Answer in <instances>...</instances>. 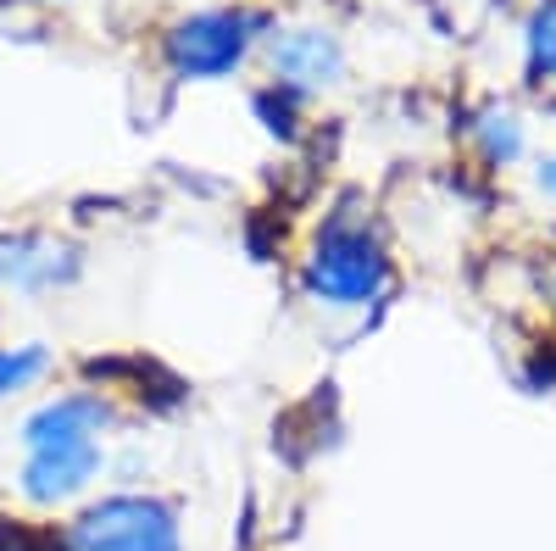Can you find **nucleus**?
<instances>
[{
  "label": "nucleus",
  "mask_w": 556,
  "mask_h": 551,
  "mask_svg": "<svg viewBox=\"0 0 556 551\" xmlns=\"http://www.w3.org/2000/svg\"><path fill=\"white\" fill-rule=\"evenodd\" d=\"M101 429H112V406L101 396H56V401H45L39 412H28L23 451L28 446H51V440H84V435H101Z\"/></svg>",
  "instance_id": "obj_7"
},
{
  "label": "nucleus",
  "mask_w": 556,
  "mask_h": 551,
  "mask_svg": "<svg viewBox=\"0 0 556 551\" xmlns=\"http://www.w3.org/2000/svg\"><path fill=\"white\" fill-rule=\"evenodd\" d=\"M0 551H62V546H56V535H28V529L0 524Z\"/></svg>",
  "instance_id": "obj_11"
},
{
  "label": "nucleus",
  "mask_w": 556,
  "mask_h": 551,
  "mask_svg": "<svg viewBox=\"0 0 556 551\" xmlns=\"http://www.w3.org/2000/svg\"><path fill=\"white\" fill-rule=\"evenodd\" d=\"M479 140H484V156H490V162H513V156L523 151V123H518L513 112H484Z\"/></svg>",
  "instance_id": "obj_9"
},
{
  "label": "nucleus",
  "mask_w": 556,
  "mask_h": 551,
  "mask_svg": "<svg viewBox=\"0 0 556 551\" xmlns=\"http://www.w3.org/2000/svg\"><path fill=\"white\" fill-rule=\"evenodd\" d=\"M78 273V251L51 235H12L0 240V285L12 290H51Z\"/></svg>",
  "instance_id": "obj_6"
},
{
  "label": "nucleus",
  "mask_w": 556,
  "mask_h": 551,
  "mask_svg": "<svg viewBox=\"0 0 556 551\" xmlns=\"http://www.w3.org/2000/svg\"><path fill=\"white\" fill-rule=\"evenodd\" d=\"M62 551H184L178 508L162 496H101L56 529Z\"/></svg>",
  "instance_id": "obj_1"
},
{
  "label": "nucleus",
  "mask_w": 556,
  "mask_h": 551,
  "mask_svg": "<svg viewBox=\"0 0 556 551\" xmlns=\"http://www.w3.org/2000/svg\"><path fill=\"white\" fill-rule=\"evenodd\" d=\"M101 474V435L84 440H51V446H28L23 463V496L34 508H67L78 501Z\"/></svg>",
  "instance_id": "obj_4"
},
{
  "label": "nucleus",
  "mask_w": 556,
  "mask_h": 551,
  "mask_svg": "<svg viewBox=\"0 0 556 551\" xmlns=\"http://www.w3.org/2000/svg\"><path fill=\"white\" fill-rule=\"evenodd\" d=\"M540 184H545V190H551V196H556V156H551V162H545V167H540Z\"/></svg>",
  "instance_id": "obj_12"
},
{
  "label": "nucleus",
  "mask_w": 556,
  "mask_h": 551,
  "mask_svg": "<svg viewBox=\"0 0 556 551\" xmlns=\"http://www.w3.org/2000/svg\"><path fill=\"white\" fill-rule=\"evenodd\" d=\"M267 57H273L278 89H290V96H301V89H329L345 73V51L329 28H278Z\"/></svg>",
  "instance_id": "obj_5"
},
{
  "label": "nucleus",
  "mask_w": 556,
  "mask_h": 551,
  "mask_svg": "<svg viewBox=\"0 0 556 551\" xmlns=\"http://www.w3.org/2000/svg\"><path fill=\"white\" fill-rule=\"evenodd\" d=\"M390 279L384 246L356 223H329L306 256V290L329 306H367Z\"/></svg>",
  "instance_id": "obj_2"
},
{
  "label": "nucleus",
  "mask_w": 556,
  "mask_h": 551,
  "mask_svg": "<svg viewBox=\"0 0 556 551\" xmlns=\"http://www.w3.org/2000/svg\"><path fill=\"white\" fill-rule=\"evenodd\" d=\"M529 57L540 73L556 78V0H540L534 17H529Z\"/></svg>",
  "instance_id": "obj_10"
},
{
  "label": "nucleus",
  "mask_w": 556,
  "mask_h": 551,
  "mask_svg": "<svg viewBox=\"0 0 556 551\" xmlns=\"http://www.w3.org/2000/svg\"><path fill=\"white\" fill-rule=\"evenodd\" d=\"M45 362H51V356H45L39 346H0V401H7V396H17V390H28L39 374H45Z\"/></svg>",
  "instance_id": "obj_8"
},
{
  "label": "nucleus",
  "mask_w": 556,
  "mask_h": 551,
  "mask_svg": "<svg viewBox=\"0 0 556 551\" xmlns=\"http://www.w3.org/2000/svg\"><path fill=\"white\" fill-rule=\"evenodd\" d=\"M251 28H267L262 12H195L178 17L162 39L167 67L178 78H223L235 73L251 51Z\"/></svg>",
  "instance_id": "obj_3"
}]
</instances>
